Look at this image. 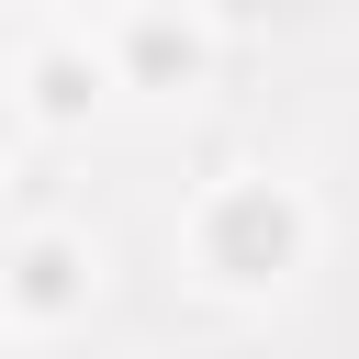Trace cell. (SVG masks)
Returning <instances> with one entry per match:
<instances>
[{
	"mask_svg": "<svg viewBox=\"0 0 359 359\" xmlns=\"http://www.w3.org/2000/svg\"><path fill=\"white\" fill-rule=\"evenodd\" d=\"M280 247H292V213L247 191V202L224 213V269H258V258H280Z\"/></svg>",
	"mask_w": 359,
	"mask_h": 359,
	"instance_id": "1",
	"label": "cell"
}]
</instances>
